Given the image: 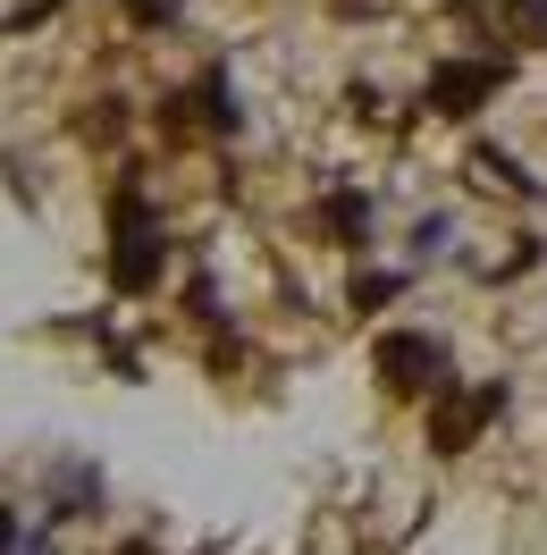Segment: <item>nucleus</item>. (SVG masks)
<instances>
[{
    "label": "nucleus",
    "mask_w": 547,
    "mask_h": 555,
    "mask_svg": "<svg viewBox=\"0 0 547 555\" xmlns=\"http://www.w3.org/2000/svg\"><path fill=\"white\" fill-rule=\"evenodd\" d=\"M497 85H506V60H446L421 102L438 109V118H472L480 102H497Z\"/></svg>",
    "instance_id": "obj_4"
},
{
    "label": "nucleus",
    "mask_w": 547,
    "mask_h": 555,
    "mask_svg": "<svg viewBox=\"0 0 547 555\" xmlns=\"http://www.w3.org/2000/svg\"><path fill=\"white\" fill-rule=\"evenodd\" d=\"M472 177H480V185H497V194H539V177H522V160L497 152V143H480V152H472Z\"/></svg>",
    "instance_id": "obj_8"
},
{
    "label": "nucleus",
    "mask_w": 547,
    "mask_h": 555,
    "mask_svg": "<svg viewBox=\"0 0 547 555\" xmlns=\"http://www.w3.org/2000/svg\"><path fill=\"white\" fill-rule=\"evenodd\" d=\"M177 9H186V0H127L136 26H177Z\"/></svg>",
    "instance_id": "obj_11"
},
{
    "label": "nucleus",
    "mask_w": 547,
    "mask_h": 555,
    "mask_svg": "<svg viewBox=\"0 0 547 555\" xmlns=\"http://www.w3.org/2000/svg\"><path fill=\"white\" fill-rule=\"evenodd\" d=\"M9 547H26V521H17L9 505H0V555H9Z\"/></svg>",
    "instance_id": "obj_12"
},
{
    "label": "nucleus",
    "mask_w": 547,
    "mask_h": 555,
    "mask_svg": "<svg viewBox=\"0 0 547 555\" xmlns=\"http://www.w3.org/2000/svg\"><path fill=\"white\" fill-rule=\"evenodd\" d=\"M102 505V472L93 463H51V514L42 521H85Z\"/></svg>",
    "instance_id": "obj_5"
},
{
    "label": "nucleus",
    "mask_w": 547,
    "mask_h": 555,
    "mask_svg": "<svg viewBox=\"0 0 547 555\" xmlns=\"http://www.w3.org/2000/svg\"><path fill=\"white\" fill-rule=\"evenodd\" d=\"M497 413H506V379H480L472 396H455V387H446L438 413H430V447H438V454H463Z\"/></svg>",
    "instance_id": "obj_3"
},
{
    "label": "nucleus",
    "mask_w": 547,
    "mask_h": 555,
    "mask_svg": "<svg viewBox=\"0 0 547 555\" xmlns=\"http://www.w3.org/2000/svg\"><path fill=\"white\" fill-rule=\"evenodd\" d=\"M371 371L387 396H446L455 387V371H446V346L438 337H421V328H387L371 346Z\"/></svg>",
    "instance_id": "obj_2"
},
{
    "label": "nucleus",
    "mask_w": 547,
    "mask_h": 555,
    "mask_svg": "<svg viewBox=\"0 0 547 555\" xmlns=\"http://www.w3.org/2000/svg\"><path fill=\"white\" fill-rule=\"evenodd\" d=\"M194 109H203V127H211V135H237V127H244V109H237V85H228V68H211L203 85H194Z\"/></svg>",
    "instance_id": "obj_7"
},
{
    "label": "nucleus",
    "mask_w": 547,
    "mask_h": 555,
    "mask_svg": "<svg viewBox=\"0 0 547 555\" xmlns=\"http://www.w3.org/2000/svg\"><path fill=\"white\" fill-rule=\"evenodd\" d=\"M161 270H169V236H161V219L143 203V185H118V203H110V286L152 295Z\"/></svg>",
    "instance_id": "obj_1"
},
{
    "label": "nucleus",
    "mask_w": 547,
    "mask_h": 555,
    "mask_svg": "<svg viewBox=\"0 0 547 555\" xmlns=\"http://www.w3.org/2000/svg\"><path fill=\"white\" fill-rule=\"evenodd\" d=\"M497 17H506V35H513V42L547 51V0H497Z\"/></svg>",
    "instance_id": "obj_9"
},
{
    "label": "nucleus",
    "mask_w": 547,
    "mask_h": 555,
    "mask_svg": "<svg viewBox=\"0 0 547 555\" xmlns=\"http://www.w3.org/2000/svg\"><path fill=\"white\" fill-rule=\"evenodd\" d=\"M320 228L338 244H371V194H354V185H338L329 203H320Z\"/></svg>",
    "instance_id": "obj_6"
},
{
    "label": "nucleus",
    "mask_w": 547,
    "mask_h": 555,
    "mask_svg": "<svg viewBox=\"0 0 547 555\" xmlns=\"http://www.w3.org/2000/svg\"><path fill=\"white\" fill-rule=\"evenodd\" d=\"M396 295H405V278H354V312H379V304H396Z\"/></svg>",
    "instance_id": "obj_10"
}]
</instances>
